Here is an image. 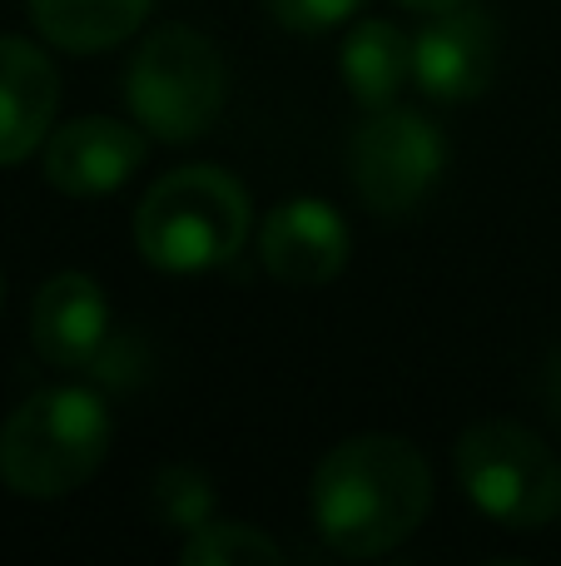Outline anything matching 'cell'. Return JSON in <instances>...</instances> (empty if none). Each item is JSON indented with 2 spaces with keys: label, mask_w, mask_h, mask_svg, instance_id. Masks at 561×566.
<instances>
[{
  "label": "cell",
  "mask_w": 561,
  "mask_h": 566,
  "mask_svg": "<svg viewBox=\"0 0 561 566\" xmlns=\"http://www.w3.org/2000/svg\"><path fill=\"white\" fill-rule=\"evenodd\" d=\"M433 507V468L407 438L358 432L324 452L314 468L308 512L338 557H388Z\"/></svg>",
  "instance_id": "cell-1"
},
{
  "label": "cell",
  "mask_w": 561,
  "mask_h": 566,
  "mask_svg": "<svg viewBox=\"0 0 561 566\" xmlns=\"http://www.w3.org/2000/svg\"><path fill=\"white\" fill-rule=\"evenodd\" d=\"M254 224L248 189L219 165L169 169L135 209V249L165 274H209L239 259Z\"/></svg>",
  "instance_id": "cell-2"
},
{
  "label": "cell",
  "mask_w": 561,
  "mask_h": 566,
  "mask_svg": "<svg viewBox=\"0 0 561 566\" xmlns=\"http://www.w3.org/2000/svg\"><path fill=\"white\" fill-rule=\"evenodd\" d=\"M109 438L115 418L95 388H45L0 428V482L15 497H70L109 458Z\"/></svg>",
  "instance_id": "cell-3"
},
{
  "label": "cell",
  "mask_w": 561,
  "mask_h": 566,
  "mask_svg": "<svg viewBox=\"0 0 561 566\" xmlns=\"http://www.w3.org/2000/svg\"><path fill=\"white\" fill-rule=\"evenodd\" d=\"M129 115L145 135L165 145H189L209 135L229 99V65L194 25H159L135 50L125 75Z\"/></svg>",
  "instance_id": "cell-4"
},
{
  "label": "cell",
  "mask_w": 561,
  "mask_h": 566,
  "mask_svg": "<svg viewBox=\"0 0 561 566\" xmlns=\"http://www.w3.org/2000/svg\"><path fill=\"white\" fill-rule=\"evenodd\" d=\"M453 468L467 502L497 527L537 532L561 512V462L522 422H473L453 448Z\"/></svg>",
  "instance_id": "cell-5"
},
{
  "label": "cell",
  "mask_w": 561,
  "mask_h": 566,
  "mask_svg": "<svg viewBox=\"0 0 561 566\" xmlns=\"http://www.w3.org/2000/svg\"><path fill=\"white\" fill-rule=\"evenodd\" d=\"M447 165V145L417 109L388 105L373 109L363 129L353 135L348 149V169H353V189L373 214L403 219L437 189Z\"/></svg>",
  "instance_id": "cell-6"
},
{
  "label": "cell",
  "mask_w": 561,
  "mask_h": 566,
  "mask_svg": "<svg viewBox=\"0 0 561 566\" xmlns=\"http://www.w3.org/2000/svg\"><path fill=\"white\" fill-rule=\"evenodd\" d=\"M145 165V135L109 115H85L50 129L45 139V179L70 199L115 195Z\"/></svg>",
  "instance_id": "cell-7"
},
{
  "label": "cell",
  "mask_w": 561,
  "mask_h": 566,
  "mask_svg": "<svg viewBox=\"0 0 561 566\" xmlns=\"http://www.w3.org/2000/svg\"><path fill=\"white\" fill-rule=\"evenodd\" d=\"M497 70V30L483 10H443L423 25L413 40V80L423 95L457 105V99H477L493 85Z\"/></svg>",
  "instance_id": "cell-8"
},
{
  "label": "cell",
  "mask_w": 561,
  "mask_h": 566,
  "mask_svg": "<svg viewBox=\"0 0 561 566\" xmlns=\"http://www.w3.org/2000/svg\"><path fill=\"white\" fill-rule=\"evenodd\" d=\"M258 259L278 283L318 289L348 264V224L324 199H288L258 229Z\"/></svg>",
  "instance_id": "cell-9"
},
{
  "label": "cell",
  "mask_w": 561,
  "mask_h": 566,
  "mask_svg": "<svg viewBox=\"0 0 561 566\" xmlns=\"http://www.w3.org/2000/svg\"><path fill=\"white\" fill-rule=\"evenodd\" d=\"M30 343L50 368L89 373L109 348V298L89 274H55L30 303Z\"/></svg>",
  "instance_id": "cell-10"
},
{
  "label": "cell",
  "mask_w": 561,
  "mask_h": 566,
  "mask_svg": "<svg viewBox=\"0 0 561 566\" xmlns=\"http://www.w3.org/2000/svg\"><path fill=\"white\" fill-rule=\"evenodd\" d=\"M60 75L40 45L0 35V165L30 159L55 129Z\"/></svg>",
  "instance_id": "cell-11"
},
{
  "label": "cell",
  "mask_w": 561,
  "mask_h": 566,
  "mask_svg": "<svg viewBox=\"0 0 561 566\" xmlns=\"http://www.w3.org/2000/svg\"><path fill=\"white\" fill-rule=\"evenodd\" d=\"M338 70H343V85L358 105L388 109L398 105V90L413 75V40L388 20H358L343 40Z\"/></svg>",
  "instance_id": "cell-12"
},
{
  "label": "cell",
  "mask_w": 561,
  "mask_h": 566,
  "mask_svg": "<svg viewBox=\"0 0 561 566\" xmlns=\"http://www.w3.org/2000/svg\"><path fill=\"white\" fill-rule=\"evenodd\" d=\"M149 6L155 0H30V20L50 45L70 55H99L135 35Z\"/></svg>",
  "instance_id": "cell-13"
},
{
  "label": "cell",
  "mask_w": 561,
  "mask_h": 566,
  "mask_svg": "<svg viewBox=\"0 0 561 566\" xmlns=\"http://www.w3.org/2000/svg\"><path fill=\"white\" fill-rule=\"evenodd\" d=\"M184 566H268L284 562V547L274 537H264L248 522H204L199 532H189L179 547Z\"/></svg>",
  "instance_id": "cell-14"
},
{
  "label": "cell",
  "mask_w": 561,
  "mask_h": 566,
  "mask_svg": "<svg viewBox=\"0 0 561 566\" xmlns=\"http://www.w3.org/2000/svg\"><path fill=\"white\" fill-rule=\"evenodd\" d=\"M149 502H155V517L174 532H199L204 522H214V488L199 468L189 462H169V468L155 472V488H149Z\"/></svg>",
  "instance_id": "cell-15"
},
{
  "label": "cell",
  "mask_w": 561,
  "mask_h": 566,
  "mask_svg": "<svg viewBox=\"0 0 561 566\" xmlns=\"http://www.w3.org/2000/svg\"><path fill=\"white\" fill-rule=\"evenodd\" d=\"M264 6H268V15H274L278 25L298 30V35H318V30L343 25L363 0H264Z\"/></svg>",
  "instance_id": "cell-16"
},
{
  "label": "cell",
  "mask_w": 561,
  "mask_h": 566,
  "mask_svg": "<svg viewBox=\"0 0 561 566\" xmlns=\"http://www.w3.org/2000/svg\"><path fill=\"white\" fill-rule=\"evenodd\" d=\"M542 402H547V412L561 422V348L547 358V368H542Z\"/></svg>",
  "instance_id": "cell-17"
},
{
  "label": "cell",
  "mask_w": 561,
  "mask_h": 566,
  "mask_svg": "<svg viewBox=\"0 0 561 566\" xmlns=\"http://www.w3.org/2000/svg\"><path fill=\"white\" fill-rule=\"evenodd\" d=\"M407 10H417V15H443V10H457L467 6V0H403Z\"/></svg>",
  "instance_id": "cell-18"
},
{
  "label": "cell",
  "mask_w": 561,
  "mask_h": 566,
  "mask_svg": "<svg viewBox=\"0 0 561 566\" xmlns=\"http://www.w3.org/2000/svg\"><path fill=\"white\" fill-rule=\"evenodd\" d=\"M0 308H6V274H0Z\"/></svg>",
  "instance_id": "cell-19"
}]
</instances>
